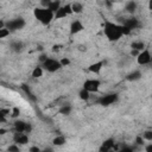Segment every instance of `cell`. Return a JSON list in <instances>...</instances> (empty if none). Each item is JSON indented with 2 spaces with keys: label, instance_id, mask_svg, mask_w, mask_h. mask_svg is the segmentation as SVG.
Masks as SVG:
<instances>
[{
  "label": "cell",
  "instance_id": "obj_1",
  "mask_svg": "<svg viewBox=\"0 0 152 152\" xmlns=\"http://www.w3.org/2000/svg\"><path fill=\"white\" fill-rule=\"evenodd\" d=\"M103 34L108 42L116 43L122 37H125L124 26L119 21H112V20L107 19L103 23Z\"/></svg>",
  "mask_w": 152,
  "mask_h": 152
},
{
  "label": "cell",
  "instance_id": "obj_2",
  "mask_svg": "<svg viewBox=\"0 0 152 152\" xmlns=\"http://www.w3.org/2000/svg\"><path fill=\"white\" fill-rule=\"evenodd\" d=\"M33 17L34 19H37L38 23H40L44 26H48L52 23V20H55V12L49 7L38 6L33 8Z\"/></svg>",
  "mask_w": 152,
  "mask_h": 152
},
{
  "label": "cell",
  "instance_id": "obj_3",
  "mask_svg": "<svg viewBox=\"0 0 152 152\" xmlns=\"http://www.w3.org/2000/svg\"><path fill=\"white\" fill-rule=\"evenodd\" d=\"M39 64H42V66L44 68V70L46 72H51V74H53V72H56V71H58L59 69L63 68L61 62H59V58L49 57V56L42 63H39Z\"/></svg>",
  "mask_w": 152,
  "mask_h": 152
},
{
  "label": "cell",
  "instance_id": "obj_4",
  "mask_svg": "<svg viewBox=\"0 0 152 152\" xmlns=\"http://www.w3.org/2000/svg\"><path fill=\"white\" fill-rule=\"evenodd\" d=\"M82 87L88 91H90L91 94H97L101 90L102 82L96 77H89L84 80V82L82 83Z\"/></svg>",
  "mask_w": 152,
  "mask_h": 152
},
{
  "label": "cell",
  "instance_id": "obj_5",
  "mask_svg": "<svg viewBox=\"0 0 152 152\" xmlns=\"http://www.w3.org/2000/svg\"><path fill=\"white\" fill-rule=\"evenodd\" d=\"M12 132H25L30 134L32 132V124L19 118L14 119L12 122Z\"/></svg>",
  "mask_w": 152,
  "mask_h": 152
},
{
  "label": "cell",
  "instance_id": "obj_6",
  "mask_svg": "<svg viewBox=\"0 0 152 152\" xmlns=\"http://www.w3.org/2000/svg\"><path fill=\"white\" fill-rule=\"evenodd\" d=\"M135 61H137V64L138 65H141V66H145V65L151 64V62H152V53H151V51L147 48L144 49L135 57Z\"/></svg>",
  "mask_w": 152,
  "mask_h": 152
},
{
  "label": "cell",
  "instance_id": "obj_7",
  "mask_svg": "<svg viewBox=\"0 0 152 152\" xmlns=\"http://www.w3.org/2000/svg\"><path fill=\"white\" fill-rule=\"evenodd\" d=\"M74 14L72 10H71V2H66L64 5H62L56 12H55V20H61V19H65L66 17Z\"/></svg>",
  "mask_w": 152,
  "mask_h": 152
},
{
  "label": "cell",
  "instance_id": "obj_8",
  "mask_svg": "<svg viewBox=\"0 0 152 152\" xmlns=\"http://www.w3.org/2000/svg\"><path fill=\"white\" fill-rule=\"evenodd\" d=\"M12 140H13V142L18 144L19 146L27 145V144H28V141H30L28 133H25V132H13Z\"/></svg>",
  "mask_w": 152,
  "mask_h": 152
},
{
  "label": "cell",
  "instance_id": "obj_9",
  "mask_svg": "<svg viewBox=\"0 0 152 152\" xmlns=\"http://www.w3.org/2000/svg\"><path fill=\"white\" fill-rule=\"evenodd\" d=\"M119 23H121L124 26L128 27L132 32H133L134 30L139 28V26H140V20H139L138 18L133 17V15H128L127 18H125L122 21H119Z\"/></svg>",
  "mask_w": 152,
  "mask_h": 152
},
{
  "label": "cell",
  "instance_id": "obj_10",
  "mask_svg": "<svg viewBox=\"0 0 152 152\" xmlns=\"http://www.w3.org/2000/svg\"><path fill=\"white\" fill-rule=\"evenodd\" d=\"M118 99H119L118 94L110 93V94L102 95V96L99 99V103L102 104V106H110V104H114V103L118 101Z\"/></svg>",
  "mask_w": 152,
  "mask_h": 152
},
{
  "label": "cell",
  "instance_id": "obj_11",
  "mask_svg": "<svg viewBox=\"0 0 152 152\" xmlns=\"http://www.w3.org/2000/svg\"><path fill=\"white\" fill-rule=\"evenodd\" d=\"M25 20L23 18H17V19H12V20H8L6 21V27H8L12 31H17V30H20L25 26Z\"/></svg>",
  "mask_w": 152,
  "mask_h": 152
},
{
  "label": "cell",
  "instance_id": "obj_12",
  "mask_svg": "<svg viewBox=\"0 0 152 152\" xmlns=\"http://www.w3.org/2000/svg\"><path fill=\"white\" fill-rule=\"evenodd\" d=\"M83 30H84V25H83V23H82L80 19L72 20V21L70 23V25H69V32H70L71 36L78 34V33H81Z\"/></svg>",
  "mask_w": 152,
  "mask_h": 152
},
{
  "label": "cell",
  "instance_id": "obj_13",
  "mask_svg": "<svg viewBox=\"0 0 152 152\" xmlns=\"http://www.w3.org/2000/svg\"><path fill=\"white\" fill-rule=\"evenodd\" d=\"M103 68H104V62L103 61H96V62H93L91 64L88 65L87 71L93 74V75H100L101 71L103 70Z\"/></svg>",
  "mask_w": 152,
  "mask_h": 152
},
{
  "label": "cell",
  "instance_id": "obj_14",
  "mask_svg": "<svg viewBox=\"0 0 152 152\" xmlns=\"http://www.w3.org/2000/svg\"><path fill=\"white\" fill-rule=\"evenodd\" d=\"M138 10V2L135 0H127L125 2V12L129 15H133Z\"/></svg>",
  "mask_w": 152,
  "mask_h": 152
},
{
  "label": "cell",
  "instance_id": "obj_15",
  "mask_svg": "<svg viewBox=\"0 0 152 152\" xmlns=\"http://www.w3.org/2000/svg\"><path fill=\"white\" fill-rule=\"evenodd\" d=\"M71 10L74 14H81L84 11V5L80 0H72L71 1Z\"/></svg>",
  "mask_w": 152,
  "mask_h": 152
},
{
  "label": "cell",
  "instance_id": "obj_16",
  "mask_svg": "<svg viewBox=\"0 0 152 152\" xmlns=\"http://www.w3.org/2000/svg\"><path fill=\"white\" fill-rule=\"evenodd\" d=\"M114 148H115V141H114L113 138L106 139V140L102 142V145L100 146V151H112V150H114Z\"/></svg>",
  "mask_w": 152,
  "mask_h": 152
},
{
  "label": "cell",
  "instance_id": "obj_17",
  "mask_svg": "<svg viewBox=\"0 0 152 152\" xmlns=\"http://www.w3.org/2000/svg\"><path fill=\"white\" fill-rule=\"evenodd\" d=\"M44 72H45V70H44V68L42 66V64H38V65H36V66L32 69V71H31V77H32V78H36V80L42 78L43 75H44Z\"/></svg>",
  "mask_w": 152,
  "mask_h": 152
},
{
  "label": "cell",
  "instance_id": "obj_18",
  "mask_svg": "<svg viewBox=\"0 0 152 152\" xmlns=\"http://www.w3.org/2000/svg\"><path fill=\"white\" fill-rule=\"evenodd\" d=\"M131 49H134V50H138V51H142L144 49H146V44L142 39H134L132 43H131Z\"/></svg>",
  "mask_w": 152,
  "mask_h": 152
},
{
  "label": "cell",
  "instance_id": "obj_19",
  "mask_svg": "<svg viewBox=\"0 0 152 152\" xmlns=\"http://www.w3.org/2000/svg\"><path fill=\"white\" fill-rule=\"evenodd\" d=\"M51 144H52L55 147H61V146H63V145H65V144H66V139H65V137H64V135L58 134V135H56V137L52 139Z\"/></svg>",
  "mask_w": 152,
  "mask_h": 152
},
{
  "label": "cell",
  "instance_id": "obj_20",
  "mask_svg": "<svg viewBox=\"0 0 152 152\" xmlns=\"http://www.w3.org/2000/svg\"><path fill=\"white\" fill-rule=\"evenodd\" d=\"M90 97H91V93L88 91L87 89H84L83 87L78 90V99L80 100H82V101H89Z\"/></svg>",
  "mask_w": 152,
  "mask_h": 152
},
{
  "label": "cell",
  "instance_id": "obj_21",
  "mask_svg": "<svg viewBox=\"0 0 152 152\" xmlns=\"http://www.w3.org/2000/svg\"><path fill=\"white\" fill-rule=\"evenodd\" d=\"M141 137H142L144 140L147 141V142L152 141V129H145V131L141 133Z\"/></svg>",
  "mask_w": 152,
  "mask_h": 152
},
{
  "label": "cell",
  "instance_id": "obj_22",
  "mask_svg": "<svg viewBox=\"0 0 152 152\" xmlns=\"http://www.w3.org/2000/svg\"><path fill=\"white\" fill-rule=\"evenodd\" d=\"M20 115V108L19 107H11V119H18Z\"/></svg>",
  "mask_w": 152,
  "mask_h": 152
},
{
  "label": "cell",
  "instance_id": "obj_23",
  "mask_svg": "<svg viewBox=\"0 0 152 152\" xmlns=\"http://www.w3.org/2000/svg\"><path fill=\"white\" fill-rule=\"evenodd\" d=\"M10 34H11V30L8 28V27H2V28H0V38L1 39H6L7 37H10Z\"/></svg>",
  "mask_w": 152,
  "mask_h": 152
},
{
  "label": "cell",
  "instance_id": "obj_24",
  "mask_svg": "<svg viewBox=\"0 0 152 152\" xmlns=\"http://www.w3.org/2000/svg\"><path fill=\"white\" fill-rule=\"evenodd\" d=\"M11 49L13 50V51H20L21 49H23V43L21 42H19V40H15V42H12L11 43Z\"/></svg>",
  "mask_w": 152,
  "mask_h": 152
},
{
  "label": "cell",
  "instance_id": "obj_25",
  "mask_svg": "<svg viewBox=\"0 0 152 152\" xmlns=\"http://www.w3.org/2000/svg\"><path fill=\"white\" fill-rule=\"evenodd\" d=\"M6 150H7L8 152H19V151H20V146H19L18 144H15V142H12L11 145L7 146Z\"/></svg>",
  "mask_w": 152,
  "mask_h": 152
},
{
  "label": "cell",
  "instance_id": "obj_26",
  "mask_svg": "<svg viewBox=\"0 0 152 152\" xmlns=\"http://www.w3.org/2000/svg\"><path fill=\"white\" fill-rule=\"evenodd\" d=\"M59 62H61V64H62L63 68L69 66V65L71 64V61H70L69 57H62V58H59Z\"/></svg>",
  "mask_w": 152,
  "mask_h": 152
},
{
  "label": "cell",
  "instance_id": "obj_27",
  "mask_svg": "<svg viewBox=\"0 0 152 152\" xmlns=\"http://www.w3.org/2000/svg\"><path fill=\"white\" fill-rule=\"evenodd\" d=\"M59 112H61L62 114H69V113L71 112V107H70V106H63Z\"/></svg>",
  "mask_w": 152,
  "mask_h": 152
},
{
  "label": "cell",
  "instance_id": "obj_28",
  "mask_svg": "<svg viewBox=\"0 0 152 152\" xmlns=\"http://www.w3.org/2000/svg\"><path fill=\"white\" fill-rule=\"evenodd\" d=\"M144 150H145V151H147V152H152V141H150V142H147V144L145 145V147H144Z\"/></svg>",
  "mask_w": 152,
  "mask_h": 152
},
{
  "label": "cell",
  "instance_id": "obj_29",
  "mask_svg": "<svg viewBox=\"0 0 152 152\" xmlns=\"http://www.w3.org/2000/svg\"><path fill=\"white\" fill-rule=\"evenodd\" d=\"M28 151H31V152H33V151L39 152V151H40V147H38V146H32V147H30V148H28Z\"/></svg>",
  "mask_w": 152,
  "mask_h": 152
},
{
  "label": "cell",
  "instance_id": "obj_30",
  "mask_svg": "<svg viewBox=\"0 0 152 152\" xmlns=\"http://www.w3.org/2000/svg\"><path fill=\"white\" fill-rule=\"evenodd\" d=\"M147 10L152 12V0H148L147 1Z\"/></svg>",
  "mask_w": 152,
  "mask_h": 152
},
{
  "label": "cell",
  "instance_id": "obj_31",
  "mask_svg": "<svg viewBox=\"0 0 152 152\" xmlns=\"http://www.w3.org/2000/svg\"><path fill=\"white\" fill-rule=\"evenodd\" d=\"M62 1H66V0H62Z\"/></svg>",
  "mask_w": 152,
  "mask_h": 152
}]
</instances>
